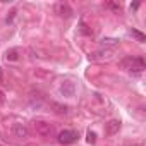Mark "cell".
Wrapping results in <instances>:
<instances>
[{
	"instance_id": "3",
	"label": "cell",
	"mask_w": 146,
	"mask_h": 146,
	"mask_svg": "<svg viewBox=\"0 0 146 146\" xmlns=\"http://www.w3.org/2000/svg\"><path fill=\"white\" fill-rule=\"evenodd\" d=\"M35 129H36L38 134H41V136H45V137H50L52 132H53V127H52L48 122H45V120H36V122H35Z\"/></svg>"
},
{
	"instance_id": "14",
	"label": "cell",
	"mask_w": 146,
	"mask_h": 146,
	"mask_svg": "<svg viewBox=\"0 0 146 146\" xmlns=\"http://www.w3.org/2000/svg\"><path fill=\"white\" fill-rule=\"evenodd\" d=\"M108 7L113 9V11H117V12H120V5H117V4H108Z\"/></svg>"
},
{
	"instance_id": "11",
	"label": "cell",
	"mask_w": 146,
	"mask_h": 146,
	"mask_svg": "<svg viewBox=\"0 0 146 146\" xmlns=\"http://www.w3.org/2000/svg\"><path fill=\"white\" fill-rule=\"evenodd\" d=\"M129 35H131V36H134L139 43H144V40H146V36H144L141 31H137V29H129Z\"/></svg>"
},
{
	"instance_id": "12",
	"label": "cell",
	"mask_w": 146,
	"mask_h": 146,
	"mask_svg": "<svg viewBox=\"0 0 146 146\" xmlns=\"http://www.w3.org/2000/svg\"><path fill=\"white\" fill-rule=\"evenodd\" d=\"M86 141H88L90 144H95V141H96V134H95L93 131H88V134H86Z\"/></svg>"
},
{
	"instance_id": "4",
	"label": "cell",
	"mask_w": 146,
	"mask_h": 146,
	"mask_svg": "<svg viewBox=\"0 0 146 146\" xmlns=\"http://www.w3.org/2000/svg\"><path fill=\"white\" fill-rule=\"evenodd\" d=\"M12 134L16 136V137H19V139H26L28 136H29V129L24 125V124H14L12 125Z\"/></svg>"
},
{
	"instance_id": "15",
	"label": "cell",
	"mask_w": 146,
	"mask_h": 146,
	"mask_svg": "<svg viewBox=\"0 0 146 146\" xmlns=\"http://www.w3.org/2000/svg\"><path fill=\"white\" fill-rule=\"evenodd\" d=\"M0 79H2V69H0Z\"/></svg>"
},
{
	"instance_id": "2",
	"label": "cell",
	"mask_w": 146,
	"mask_h": 146,
	"mask_svg": "<svg viewBox=\"0 0 146 146\" xmlns=\"http://www.w3.org/2000/svg\"><path fill=\"white\" fill-rule=\"evenodd\" d=\"M78 137H79L78 132H76V131H70V129L60 131L58 136H57L58 143H62V144H72V143H76V141H78Z\"/></svg>"
},
{
	"instance_id": "7",
	"label": "cell",
	"mask_w": 146,
	"mask_h": 146,
	"mask_svg": "<svg viewBox=\"0 0 146 146\" xmlns=\"http://www.w3.org/2000/svg\"><path fill=\"white\" fill-rule=\"evenodd\" d=\"M113 53V48H105V50H100V52H95L90 55V60H98V58H108L110 55Z\"/></svg>"
},
{
	"instance_id": "8",
	"label": "cell",
	"mask_w": 146,
	"mask_h": 146,
	"mask_svg": "<svg viewBox=\"0 0 146 146\" xmlns=\"http://www.w3.org/2000/svg\"><path fill=\"white\" fill-rule=\"evenodd\" d=\"M119 129H120V122H119V120H110V122L105 125V131H107V134H108V136L117 134V132H119Z\"/></svg>"
},
{
	"instance_id": "1",
	"label": "cell",
	"mask_w": 146,
	"mask_h": 146,
	"mask_svg": "<svg viewBox=\"0 0 146 146\" xmlns=\"http://www.w3.org/2000/svg\"><path fill=\"white\" fill-rule=\"evenodd\" d=\"M124 69L131 70V72H141L144 69V60L143 57H127L124 62H122Z\"/></svg>"
},
{
	"instance_id": "5",
	"label": "cell",
	"mask_w": 146,
	"mask_h": 146,
	"mask_svg": "<svg viewBox=\"0 0 146 146\" xmlns=\"http://www.w3.org/2000/svg\"><path fill=\"white\" fill-rule=\"evenodd\" d=\"M60 93L64 95V96H67V98H72L76 95V84L72 83V81H65L62 86H60Z\"/></svg>"
},
{
	"instance_id": "10",
	"label": "cell",
	"mask_w": 146,
	"mask_h": 146,
	"mask_svg": "<svg viewBox=\"0 0 146 146\" xmlns=\"http://www.w3.org/2000/svg\"><path fill=\"white\" fill-rule=\"evenodd\" d=\"M100 43H102V46H112V48H115L119 45V40L117 38H103V40H100Z\"/></svg>"
},
{
	"instance_id": "9",
	"label": "cell",
	"mask_w": 146,
	"mask_h": 146,
	"mask_svg": "<svg viewBox=\"0 0 146 146\" xmlns=\"http://www.w3.org/2000/svg\"><path fill=\"white\" fill-rule=\"evenodd\" d=\"M17 58H19V48H11V50L5 52V60L7 62H14Z\"/></svg>"
},
{
	"instance_id": "13",
	"label": "cell",
	"mask_w": 146,
	"mask_h": 146,
	"mask_svg": "<svg viewBox=\"0 0 146 146\" xmlns=\"http://www.w3.org/2000/svg\"><path fill=\"white\" fill-rule=\"evenodd\" d=\"M14 16H16V11H11V12H9V16L5 17V23H12V19H14Z\"/></svg>"
},
{
	"instance_id": "6",
	"label": "cell",
	"mask_w": 146,
	"mask_h": 146,
	"mask_svg": "<svg viewBox=\"0 0 146 146\" xmlns=\"http://www.w3.org/2000/svg\"><path fill=\"white\" fill-rule=\"evenodd\" d=\"M55 11H57V14L62 16V17H70V16H72V9L69 7V4H64V2L57 4V5H55Z\"/></svg>"
}]
</instances>
